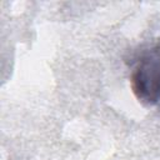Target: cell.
Wrapping results in <instances>:
<instances>
[{
	"label": "cell",
	"mask_w": 160,
	"mask_h": 160,
	"mask_svg": "<svg viewBox=\"0 0 160 160\" xmlns=\"http://www.w3.org/2000/svg\"><path fill=\"white\" fill-rule=\"evenodd\" d=\"M130 86L146 106L160 109V40L140 46L130 58Z\"/></svg>",
	"instance_id": "cell-1"
}]
</instances>
